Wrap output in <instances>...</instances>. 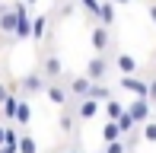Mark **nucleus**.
I'll use <instances>...</instances> for the list:
<instances>
[{"label":"nucleus","instance_id":"nucleus-1","mask_svg":"<svg viewBox=\"0 0 156 153\" xmlns=\"http://www.w3.org/2000/svg\"><path fill=\"white\" fill-rule=\"evenodd\" d=\"M121 93H127L131 99H150V76H121L118 80Z\"/></svg>","mask_w":156,"mask_h":153},{"label":"nucleus","instance_id":"nucleus-2","mask_svg":"<svg viewBox=\"0 0 156 153\" xmlns=\"http://www.w3.org/2000/svg\"><path fill=\"white\" fill-rule=\"evenodd\" d=\"M45 86H48V76L41 73V70H32V73L19 76V96H23V99H29V96H38V93H45Z\"/></svg>","mask_w":156,"mask_h":153},{"label":"nucleus","instance_id":"nucleus-3","mask_svg":"<svg viewBox=\"0 0 156 153\" xmlns=\"http://www.w3.org/2000/svg\"><path fill=\"white\" fill-rule=\"evenodd\" d=\"M45 99L51 102V105H58V109H67L70 102H73L70 99V89H67V80H51L45 86Z\"/></svg>","mask_w":156,"mask_h":153},{"label":"nucleus","instance_id":"nucleus-4","mask_svg":"<svg viewBox=\"0 0 156 153\" xmlns=\"http://www.w3.org/2000/svg\"><path fill=\"white\" fill-rule=\"evenodd\" d=\"M112 41H115V35H112L108 26L93 23V29H89V45H93V51H96V54H108Z\"/></svg>","mask_w":156,"mask_h":153},{"label":"nucleus","instance_id":"nucleus-5","mask_svg":"<svg viewBox=\"0 0 156 153\" xmlns=\"http://www.w3.org/2000/svg\"><path fill=\"white\" fill-rule=\"evenodd\" d=\"M41 73L48 76V83L51 80H67V70H64V61L58 51H45V58H41Z\"/></svg>","mask_w":156,"mask_h":153},{"label":"nucleus","instance_id":"nucleus-6","mask_svg":"<svg viewBox=\"0 0 156 153\" xmlns=\"http://www.w3.org/2000/svg\"><path fill=\"white\" fill-rule=\"evenodd\" d=\"M108 67H112V61H108V54H93V58L86 61V73L93 83H105V76H108Z\"/></svg>","mask_w":156,"mask_h":153},{"label":"nucleus","instance_id":"nucleus-7","mask_svg":"<svg viewBox=\"0 0 156 153\" xmlns=\"http://www.w3.org/2000/svg\"><path fill=\"white\" fill-rule=\"evenodd\" d=\"M127 115L144 128L147 121H153V102L150 99H127Z\"/></svg>","mask_w":156,"mask_h":153},{"label":"nucleus","instance_id":"nucleus-8","mask_svg":"<svg viewBox=\"0 0 156 153\" xmlns=\"http://www.w3.org/2000/svg\"><path fill=\"white\" fill-rule=\"evenodd\" d=\"M67 89H70V99H89V93H93V80H89L86 73H76V76H67Z\"/></svg>","mask_w":156,"mask_h":153},{"label":"nucleus","instance_id":"nucleus-9","mask_svg":"<svg viewBox=\"0 0 156 153\" xmlns=\"http://www.w3.org/2000/svg\"><path fill=\"white\" fill-rule=\"evenodd\" d=\"M112 64H115V70L121 73V76H137V73H140L137 58H134V54H127V51H118L115 58H112Z\"/></svg>","mask_w":156,"mask_h":153},{"label":"nucleus","instance_id":"nucleus-10","mask_svg":"<svg viewBox=\"0 0 156 153\" xmlns=\"http://www.w3.org/2000/svg\"><path fill=\"white\" fill-rule=\"evenodd\" d=\"M99 112H102V102H96V99H80L76 102V118L80 121H93Z\"/></svg>","mask_w":156,"mask_h":153},{"label":"nucleus","instance_id":"nucleus-11","mask_svg":"<svg viewBox=\"0 0 156 153\" xmlns=\"http://www.w3.org/2000/svg\"><path fill=\"white\" fill-rule=\"evenodd\" d=\"M76 121H80V118H76V102H70L67 109H61V115H58V128L64 131V134H70V131L76 128Z\"/></svg>","mask_w":156,"mask_h":153},{"label":"nucleus","instance_id":"nucleus-12","mask_svg":"<svg viewBox=\"0 0 156 153\" xmlns=\"http://www.w3.org/2000/svg\"><path fill=\"white\" fill-rule=\"evenodd\" d=\"M16 29H19V16L13 13V6H10V13L0 16V35H3V38H13V35H16Z\"/></svg>","mask_w":156,"mask_h":153},{"label":"nucleus","instance_id":"nucleus-13","mask_svg":"<svg viewBox=\"0 0 156 153\" xmlns=\"http://www.w3.org/2000/svg\"><path fill=\"white\" fill-rule=\"evenodd\" d=\"M102 112H105L108 121H118V118L127 112V102H121V99H115V96H112L108 102H102Z\"/></svg>","mask_w":156,"mask_h":153},{"label":"nucleus","instance_id":"nucleus-14","mask_svg":"<svg viewBox=\"0 0 156 153\" xmlns=\"http://www.w3.org/2000/svg\"><path fill=\"white\" fill-rule=\"evenodd\" d=\"M19 102H23V96H19V93H13L10 99H6L3 105H0V118H3V121H16V112H19Z\"/></svg>","mask_w":156,"mask_h":153},{"label":"nucleus","instance_id":"nucleus-15","mask_svg":"<svg viewBox=\"0 0 156 153\" xmlns=\"http://www.w3.org/2000/svg\"><path fill=\"white\" fill-rule=\"evenodd\" d=\"M102 141H105V147H108V144H115V141H124L121 124H118V121H105V124H102Z\"/></svg>","mask_w":156,"mask_h":153},{"label":"nucleus","instance_id":"nucleus-16","mask_svg":"<svg viewBox=\"0 0 156 153\" xmlns=\"http://www.w3.org/2000/svg\"><path fill=\"white\" fill-rule=\"evenodd\" d=\"M48 23H51L48 16H32V41H35V45H41V41H45Z\"/></svg>","mask_w":156,"mask_h":153},{"label":"nucleus","instance_id":"nucleus-17","mask_svg":"<svg viewBox=\"0 0 156 153\" xmlns=\"http://www.w3.org/2000/svg\"><path fill=\"white\" fill-rule=\"evenodd\" d=\"M99 26H115V3L112 0H102V10H99Z\"/></svg>","mask_w":156,"mask_h":153},{"label":"nucleus","instance_id":"nucleus-18","mask_svg":"<svg viewBox=\"0 0 156 153\" xmlns=\"http://www.w3.org/2000/svg\"><path fill=\"white\" fill-rule=\"evenodd\" d=\"M76 3H80V10L86 13L93 23H99V10H102V0H76Z\"/></svg>","mask_w":156,"mask_h":153},{"label":"nucleus","instance_id":"nucleus-19","mask_svg":"<svg viewBox=\"0 0 156 153\" xmlns=\"http://www.w3.org/2000/svg\"><path fill=\"white\" fill-rule=\"evenodd\" d=\"M89 99H96V102H108V99H112V86H108V83H93V93H89Z\"/></svg>","mask_w":156,"mask_h":153},{"label":"nucleus","instance_id":"nucleus-20","mask_svg":"<svg viewBox=\"0 0 156 153\" xmlns=\"http://www.w3.org/2000/svg\"><path fill=\"white\" fill-rule=\"evenodd\" d=\"M19 153H38V141L32 137V131H23V137H19Z\"/></svg>","mask_w":156,"mask_h":153},{"label":"nucleus","instance_id":"nucleus-21","mask_svg":"<svg viewBox=\"0 0 156 153\" xmlns=\"http://www.w3.org/2000/svg\"><path fill=\"white\" fill-rule=\"evenodd\" d=\"M140 137H144L147 144H156V121H147L144 128H140Z\"/></svg>","mask_w":156,"mask_h":153},{"label":"nucleus","instance_id":"nucleus-22","mask_svg":"<svg viewBox=\"0 0 156 153\" xmlns=\"http://www.w3.org/2000/svg\"><path fill=\"white\" fill-rule=\"evenodd\" d=\"M105 153H131V147H127V141H115L105 147Z\"/></svg>","mask_w":156,"mask_h":153},{"label":"nucleus","instance_id":"nucleus-23","mask_svg":"<svg viewBox=\"0 0 156 153\" xmlns=\"http://www.w3.org/2000/svg\"><path fill=\"white\" fill-rule=\"evenodd\" d=\"M10 96H13V93H10V86H6V83H0V105H3Z\"/></svg>","mask_w":156,"mask_h":153},{"label":"nucleus","instance_id":"nucleus-24","mask_svg":"<svg viewBox=\"0 0 156 153\" xmlns=\"http://www.w3.org/2000/svg\"><path fill=\"white\" fill-rule=\"evenodd\" d=\"M150 102H156V73H150Z\"/></svg>","mask_w":156,"mask_h":153},{"label":"nucleus","instance_id":"nucleus-25","mask_svg":"<svg viewBox=\"0 0 156 153\" xmlns=\"http://www.w3.org/2000/svg\"><path fill=\"white\" fill-rule=\"evenodd\" d=\"M147 13H150V19L156 23V0H150V3H147Z\"/></svg>","mask_w":156,"mask_h":153},{"label":"nucleus","instance_id":"nucleus-26","mask_svg":"<svg viewBox=\"0 0 156 153\" xmlns=\"http://www.w3.org/2000/svg\"><path fill=\"white\" fill-rule=\"evenodd\" d=\"M6 147V124H0V150Z\"/></svg>","mask_w":156,"mask_h":153},{"label":"nucleus","instance_id":"nucleus-27","mask_svg":"<svg viewBox=\"0 0 156 153\" xmlns=\"http://www.w3.org/2000/svg\"><path fill=\"white\" fill-rule=\"evenodd\" d=\"M115 6H127V3H134V0H112Z\"/></svg>","mask_w":156,"mask_h":153},{"label":"nucleus","instance_id":"nucleus-28","mask_svg":"<svg viewBox=\"0 0 156 153\" xmlns=\"http://www.w3.org/2000/svg\"><path fill=\"white\" fill-rule=\"evenodd\" d=\"M0 153H19V147H3Z\"/></svg>","mask_w":156,"mask_h":153},{"label":"nucleus","instance_id":"nucleus-29","mask_svg":"<svg viewBox=\"0 0 156 153\" xmlns=\"http://www.w3.org/2000/svg\"><path fill=\"white\" fill-rule=\"evenodd\" d=\"M58 153H83V150H76V147H70V150H58Z\"/></svg>","mask_w":156,"mask_h":153},{"label":"nucleus","instance_id":"nucleus-30","mask_svg":"<svg viewBox=\"0 0 156 153\" xmlns=\"http://www.w3.org/2000/svg\"><path fill=\"white\" fill-rule=\"evenodd\" d=\"M26 3H29V6H32V3H38V0H26Z\"/></svg>","mask_w":156,"mask_h":153},{"label":"nucleus","instance_id":"nucleus-31","mask_svg":"<svg viewBox=\"0 0 156 153\" xmlns=\"http://www.w3.org/2000/svg\"><path fill=\"white\" fill-rule=\"evenodd\" d=\"M99 153H105V150H99Z\"/></svg>","mask_w":156,"mask_h":153}]
</instances>
